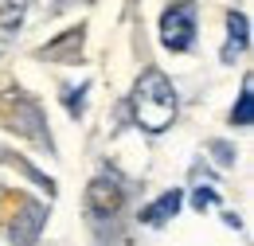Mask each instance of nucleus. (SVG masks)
<instances>
[{
	"label": "nucleus",
	"instance_id": "1",
	"mask_svg": "<svg viewBox=\"0 0 254 246\" xmlns=\"http://www.w3.org/2000/svg\"><path fill=\"white\" fill-rule=\"evenodd\" d=\"M176 106L180 98L172 90L168 74L149 66L137 82H133V94H129V110H133V122L141 125L145 133H164L168 125L176 122Z\"/></svg>",
	"mask_w": 254,
	"mask_h": 246
},
{
	"label": "nucleus",
	"instance_id": "2",
	"mask_svg": "<svg viewBox=\"0 0 254 246\" xmlns=\"http://www.w3.org/2000/svg\"><path fill=\"white\" fill-rule=\"evenodd\" d=\"M160 43L168 47V51H191V43H195V4L191 0H176V4H168L164 8V16H160Z\"/></svg>",
	"mask_w": 254,
	"mask_h": 246
},
{
	"label": "nucleus",
	"instance_id": "3",
	"mask_svg": "<svg viewBox=\"0 0 254 246\" xmlns=\"http://www.w3.org/2000/svg\"><path fill=\"white\" fill-rule=\"evenodd\" d=\"M122 203H126V195H122L118 180H110V176H94L90 180V187H86V215L94 219V223L118 219L122 215Z\"/></svg>",
	"mask_w": 254,
	"mask_h": 246
},
{
	"label": "nucleus",
	"instance_id": "4",
	"mask_svg": "<svg viewBox=\"0 0 254 246\" xmlns=\"http://www.w3.org/2000/svg\"><path fill=\"white\" fill-rule=\"evenodd\" d=\"M12 129L16 133H24L28 141L35 145H43V149H51V137H47V125H43V114H39V106H35L32 98H16L12 102Z\"/></svg>",
	"mask_w": 254,
	"mask_h": 246
},
{
	"label": "nucleus",
	"instance_id": "5",
	"mask_svg": "<svg viewBox=\"0 0 254 246\" xmlns=\"http://www.w3.org/2000/svg\"><path fill=\"white\" fill-rule=\"evenodd\" d=\"M82 28H70L63 31L55 43H47V47H39L35 51V59H47V62H78L82 59Z\"/></svg>",
	"mask_w": 254,
	"mask_h": 246
},
{
	"label": "nucleus",
	"instance_id": "6",
	"mask_svg": "<svg viewBox=\"0 0 254 246\" xmlns=\"http://www.w3.org/2000/svg\"><path fill=\"white\" fill-rule=\"evenodd\" d=\"M43 219H47V207L43 203H24V211L16 215L12 223V246H32L39 239V227H43Z\"/></svg>",
	"mask_w": 254,
	"mask_h": 246
},
{
	"label": "nucleus",
	"instance_id": "7",
	"mask_svg": "<svg viewBox=\"0 0 254 246\" xmlns=\"http://www.w3.org/2000/svg\"><path fill=\"white\" fill-rule=\"evenodd\" d=\"M251 47V24L243 12H227V47H223V62H235Z\"/></svg>",
	"mask_w": 254,
	"mask_h": 246
},
{
	"label": "nucleus",
	"instance_id": "8",
	"mask_svg": "<svg viewBox=\"0 0 254 246\" xmlns=\"http://www.w3.org/2000/svg\"><path fill=\"white\" fill-rule=\"evenodd\" d=\"M180 207H184V195L172 187V191H164L160 199H153L149 207H141V223H145V227H164Z\"/></svg>",
	"mask_w": 254,
	"mask_h": 246
},
{
	"label": "nucleus",
	"instance_id": "9",
	"mask_svg": "<svg viewBox=\"0 0 254 246\" xmlns=\"http://www.w3.org/2000/svg\"><path fill=\"white\" fill-rule=\"evenodd\" d=\"M24 12H28V0H8L4 4V12H0V35L4 39H12L24 28Z\"/></svg>",
	"mask_w": 254,
	"mask_h": 246
},
{
	"label": "nucleus",
	"instance_id": "10",
	"mask_svg": "<svg viewBox=\"0 0 254 246\" xmlns=\"http://www.w3.org/2000/svg\"><path fill=\"white\" fill-rule=\"evenodd\" d=\"M254 122V94H251V78L243 82V94H239V106L231 110V125H239V129H247Z\"/></svg>",
	"mask_w": 254,
	"mask_h": 246
},
{
	"label": "nucleus",
	"instance_id": "11",
	"mask_svg": "<svg viewBox=\"0 0 254 246\" xmlns=\"http://www.w3.org/2000/svg\"><path fill=\"white\" fill-rule=\"evenodd\" d=\"M86 94H90V82H82V86H78L74 94H66V110H70L74 118H78V114L86 110Z\"/></svg>",
	"mask_w": 254,
	"mask_h": 246
},
{
	"label": "nucleus",
	"instance_id": "12",
	"mask_svg": "<svg viewBox=\"0 0 254 246\" xmlns=\"http://www.w3.org/2000/svg\"><path fill=\"white\" fill-rule=\"evenodd\" d=\"M191 203H195L199 211H207V207L215 203V191H211V187H195V195H191Z\"/></svg>",
	"mask_w": 254,
	"mask_h": 246
}]
</instances>
